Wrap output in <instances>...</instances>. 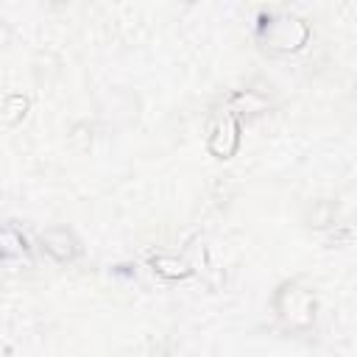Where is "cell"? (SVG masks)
I'll use <instances>...</instances> for the list:
<instances>
[{"label": "cell", "mask_w": 357, "mask_h": 357, "mask_svg": "<svg viewBox=\"0 0 357 357\" xmlns=\"http://www.w3.org/2000/svg\"><path fill=\"white\" fill-rule=\"evenodd\" d=\"M307 33H310L307 25L290 14L271 17L268 25H262V39L273 50H298L307 42Z\"/></svg>", "instance_id": "1"}, {"label": "cell", "mask_w": 357, "mask_h": 357, "mask_svg": "<svg viewBox=\"0 0 357 357\" xmlns=\"http://www.w3.org/2000/svg\"><path fill=\"white\" fill-rule=\"evenodd\" d=\"M276 307L282 312L284 321H290L293 326H307L312 321V296L296 284L284 287L276 298Z\"/></svg>", "instance_id": "2"}, {"label": "cell", "mask_w": 357, "mask_h": 357, "mask_svg": "<svg viewBox=\"0 0 357 357\" xmlns=\"http://www.w3.org/2000/svg\"><path fill=\"white\" fill-rule=\"evenodd\" d=\"M240 145V126H237V117L234 112H223L215 126H212V134H209V151L220 159L231 156Z\"/></svg>", "instance_id": "3"}, {"label": "cell", "mask_w": 357, "mask_h": 357, "mask_svg": "<svg viewBox=\"0 0 357 357\" xmlns=\"http://www.w3.org/2000/svg\"><path fill=\"white\" fill-rule=\"evenodd\" d=\"M39 240H42L45 251L59 262H67V259H73L78 254V243L67 229H45L39 234Z\"/></svg>", "instance_id": "4"}, {"label": "cell", "mask_w": 357, "mask_h": 357, "mask_svg": "<svg viewBox=\"0 0 357 357\" xmlns=\"http://www.w3.org/2000/svg\"><path fill=\"white\" fill-rule=\"evenodd\" d=\"M20 259V262H25V265H31V259H28V248H25V240H22V234H17L11 226L3 231V259L6 262H11V259Z\"/></svg>", "instance_id": "5"}, {"label": "cell", "mask_w": 357, "mask_h": 357, "mask_svg": "<svg viewBox=\"0 0 357 357\" xmlns=\"http://www.w3.org/2000/svg\"><path fill=\"white\" fill-rule=\"evenodd\" d=\"M153 268H156V273H162V276H167V279H181V276L190 273L187 262L178 259V257H156V259H153Z\"/></svg>", "instance_id": "6"}]
</instances>
